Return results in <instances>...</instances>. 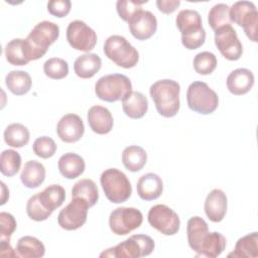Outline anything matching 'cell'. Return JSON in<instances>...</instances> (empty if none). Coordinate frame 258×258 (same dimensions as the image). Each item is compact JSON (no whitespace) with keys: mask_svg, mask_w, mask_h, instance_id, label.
<instances>
[{"mask_svg":"<svg viewBox=\"0 0 258 258\" xmlns=\"http://www.w3.org/2000/svg\"><path fill=\"white\" fill-rule=\"evenodd\" d=\"M180 86L177 82L163 79L150 86L149 94L159 115L165 118L175 116L179 110Z\"/></svg>","mask_w":258,"mask_h":258,"instance_id":"1","label":"cell"},{"mask_svg":"<svg viewBox=\"0 0 258 258\" xmlns=\"http://www.w3.org/2000/svg\"><path fill=\"white\" fill-rule=\"evenodd\" d=\"M175 24L181 33L182 45L189 49H197L206 40V30L200 13L192 9L180 10L175 18Z\"/></svg>","mask_w":258,"mask_h":258,"instance_id":"2","label":"cell"},{"mask_svg":"<svg viewBox=\"0 0 258 258\" xmlns=\"http://www.w3.org/2000/svg\"><path fill=\"white\" fill-rule=\"evenodd\" d=\"M58 36L59 27L57 24L47 20L35 24L25 38L31 60H36L42 57L46 53L48 47L58 38Z\"/></svg>","mask_w":258,"mask_h":258,"instance_id":"3","label":"cell"},{"mask_svg":"<svg viewBox=\"0 0 258 258\" xmlns=\"http://www.w3.org/2000/svg\"><path fill=\"white\" fill-rule=\"evenodd\" d=\"M155 243L147 235H132L115 247H111L100 254V257L139 258L148 256L154 250Z\"/></svg>","mask_w":258,"mask_h":258,"instance_id":"4","label":"cell"},{"mask_svg":"<svg viewBox=\"0 0 258 258\" xmlns=\"http://www.w3.org/2000/svg\"><path fill=\"white\" fill-rule=\"evenodd\" d=\"M100 182L106 198L111 203L121 204L131 197V183L126 174L117 168L104 170L101 174Z\"/></svg>","mask_w":258,"mask_h":258,"instance_id":"5","label":"cell"},{"mask_svg":"<svg viewBox=\"0 0 258 258\" xmlns=\"http://www.w3.org/2000/svg\"><path fill=\"white\" fill-rule=\"evenodd\" d=\"M105 55L118 67L131 69L135 67L139 59L137 49L121 35H111L104 43Z\"/></svg>","mask_w":258,"mask_h":258,"instance_id":"6","label":"cell"},{"mask_svg":"<svg viewBox=\"0 0 258 258\" xmlns=\"http://www.w3.org/2000/svg\"><path fill=\"white\" fill-rule=\"evenodd\" d=\"M131 92V81L128 77L122 74L103 76L95 84V93L97 97L110 103L123 100Z\"/></svg>","mask_w":258,"mask_h":258,"instance_id":"7","label":"cell"},{"mask_svg":"<svg viewBox=\"0 0 258 258\" xmlns=\"http://www.w3.org/2000/svg\"><path fill=\"white\" fill-rule=\"evenodd\" d=\"M188 108L199 114L208 115L216 111L219 105V97L208 84L201 81L192 82L186 91Z\"/></svg>","mask_w":258,"mask_h":258,"instance_id":"8","label":"cell"},{"mask_svg":"<svg viewBox=\"0 0 258 258\" xmlns=\"http://www.w3.org/2000/svg\"><path fill=\"white\" fill-rule=\"evenodd\" d=\"M232 22L243 27L247 37L253 42L257 41L258 11L253 2L237 1L230 8Z\"/></svg>","mask_w":258,"mask_h":258,"instance_id":"9","label":"cell"},{"mask_svg":"<svg viewBox=\"0 0 258 258\" xmlns=\"http://www.w3.org/2000/svg\"><path fill=\"white\" fill-rule=\"evenodd\" d=\"M142 222L143 215L136 208L120 207L113 210L109 217L110 229L118 236L127 235L138 229Z\"/></svg>","mask_w":258,"mask_h":258,"instance_id":"10","label":"cell"},{"mask_svg":"<svg viewBox=\"0 0 258 258\" xmlns=\"http://www.w3.org/2000/svg\"><path fill=\"white\" fill-rule=\"evenodd\" d=\"M147 219L152 228L165 236H172L179 230L180 221L178 215L166 205L158 204L151 207Z\"/></svg>","mask_w":258,"mask_h":258,"instance_id":"11","label":"cell"},{"mask_svg":"<svg viewBox=\"0 0 258 258\" xmlns=\"http://www.w3.org/2000/svg\"><path fill=\"white\" fill-rule=\"evenodd\" d=\"M89 205L80 198H73L57 216V223L60 228L73 231L81 228L87 221Z\"/></svg>","mask_w":258,"mask_h":258,"instance_id":"12","label":"cell"},{"mask_svg":"<svg viewBox=\"0 0 258 258\" xmlns=\"http://www.w3.org/2000/svg\"><path fill=\"white\" fill-rule=\"evenodd\" d=\"M67 40L73 48L89 52L97 43V34L84 21L74 20L67 27Z\"/></svg>","mask_w":258,"mask_h":258,"instance_id":"13","label":"cell"},{"mask_svg":"<svg viewBox=\"0 0 258 258\" xmlns=\"http://www.w3.org/2000/svg\"><path fill=\"white\" fill-rule=\"evenodd\" d=\"M215 44L221 54L228 60H238L243 53L242 43L236 30L231 25L215 31Z\"/></svg>","mask_w":258,"mask_h":258,"instance_id":"14","label":"cell"},{"mask_svg":"<svg viewBox=\"0 0 258 258\" xmlns=\"http://www.w3.org/2000/svg\"><path fill=\"white\" fill-rule=\"evenodd\" d=\"M131 34L138 40L150 38L157 29V19L148 10L138 11L128 22Z\"/></svg>","mask_w":258,"mask_h":258,"instance_id":"15","label":"cell"},{"mask_svg":"<svg viewBox=\"0 0 258 258\" xmlns=\"http://www.w3.org/2000/svg\"><path fill=\"white\" fill-rule=\"evenodd\" d=\"M85 132L82 118L77 114H67L60 118L56 125V133L59 139L66 143L79 141Z\"/></svg>","mask_w":258,"mask_h":258,"instance_id":"16","label":"cell"},{"mask_svg":"<svg viewBox=\"0 0 258 258\" xmlns=\"http://www.w3.org/2000/svg\"><path fill=\"white\" fill-rule=\"evenodd\" d=\"M228 208V200L226 194L220 189L215 188L207 196L205 201V213L207 217L214 223L221 222L226 216Z\"/></svg>","mask_w":258,"mask_h":258,"instance_id":"17","label":"cell"},{"mask_svg":"<svg viewBox=\"0 0 258 258\" xmlns=\"http://www.w3.org/2000/svg\"><path fill=\"white\" fill-rule=\"evenodd\" d=\"M87 119L90 128L97 134H107L113 128V116L111 112L103 106L95 105L91 107L88 111Z\"/></svg>","mask_w":258,"mask_h":258,"instance_id":"18","label":"cell"},{"mask_svg":"<svg viewBox=\"0 0 258 258\" xmlns=\"http://www.w3.org/2000/svg\"><path fill=\"white\" fill-rule=\"evenodd\" d=\"M254 81V75L250 70L244 68L236 69L227 77V88L233 95H244L252 89Z\"/></svg>","mask_w":258,"mask_h":258,"instance_id":"19","label":"cell"},{"mask_svg":"<svg viewBox=\"0 0 258 258\" xmlns=\"http://www.w3.org/2000/svg\"><path fill=\"white\" fill-rule=\"evenodd\" d=\"M136 189L141 200H156L161 196L163 191V183L161 177L153 172L145 173L138 179Z\"/></svg>","mask_w":258,"mask_h":258,"instance_id":"20","label":"cell"},{"mask_svg":"<svg viewBox=\"0 0 258 258\" xmlns=\"http://www.w3.org/2000/svg\"><path fill=\"white\" fill-rule=\"evenodd\" d=\"M209 234V227L206 221L201 217H191L186 224L187 242L191 250L197 254L201 250L203 243L205 242Z\"/></svg>","mask_w":258,"mask_h":258,"instance_id":"21","label":"cell"},{"mask_svg":"<svg viewBox=\"0 0 258 258\" xmlns=\"http://www.w3.org/2000/svg\"><path fill=\"white\" fill-rule=\"evenodd\" d=\"M4 52L7 61L13 66H25L31 60L27 42L23 38L10 40L5 45Z\"/></svg>","mask_w":258,"mask_h":258,"instance_id":"22","label":"cell"},{"mask_svg":"<svg viewBox=\"0 0 258 258\" xmlns=\"http://www.w3.org/2000/svg\"><path fill=\"white\" fill-rule=\"evenodd\" d=\"M57 166L63 177L74 179L85 171L86 163L81 155L74 152H68L59 157Z\"/></svg>","mask_w":258,"mask_h":258,"instance_id":"23","label":"cell"},{"mask_svg":"<svg viewBox=\"0 0 258 258\" xmlns=\"http://www.w3.org/2000/svg\"><path fill=\"white\" fill-rule=\"evenodd\" d=\"M122 109L129 118L140 119L148 110V100L142 93L132 91L122 100Z\"/></svg>","mask_w":258,"mask_h":258,"instance_id":"24","label":"cell"},{"mask_svg":"<svg viewBox=\"0 0 258 258\" xmlns=\"http://www.w3.org/2000/svg\"><path fill=\"white\" fill-rule=\"evenodd\" d=\"M101 57L96 53H85L77 57L74 62L75 74L82 79L93 78L101 69Z\"/></svg>","mask_w":258,"mask_h":258,"instance_id":"25","label":"cell"},{"mask_svg":"<svg viewBox=\"0 0 258 258\" xmlns=\"http://www.w3.org/2000/svg\"><path fill=\"white\" fill-rule=\"evenodd\" d=\"M21 182L28 188L38 187L45 179V168L36 160H28L24 163L20 174Z\"/></svg>","mask_w":258,"mask_h":258,"instance_id":"26","label":"cell"},{"mask_svg":"<svg viewBox=\"0 0 258 258\" xmlns=\"http://www.w3.org/2000/svg\"><path fill=\"white\" fill-rule=\"evenodd\" d=\"M147 161L146 151L137 145H130L124 148L122 152V162L126 169L131 172H137L143 168Z\"/></svg>","mask_w":258,"mask_h":258,"instance_id":"27","label":"cell"},{"mask_svg":"<svg viewBox=\"0 0 258 258\" xmlns=\"http://www.w3.org/2000/svg\"><path fill=\"white\" fill-rule=\"evenodd\" d=\"M15 251L18 257L40 258L45 253V247L37 238L32 236H23L18 240Z\"/></svg>","mask_w":258,"mask_h":258,"instance_id":"28","label":"cell"},{"mask_svg":"<svg viewBox=\"0 0 258 258\" xmlns=\"http://www.w3.org/2000/svg\"><path fill=\"white\" fill-rule=\"evenodd\" d=\"M5 84L12 94L22 96L29 92L32 81L29 74L24 71H11L6 75Z\"/></svg>","mask_w":258,"mask_h":258,"instance_id":"29","label":"cell"},{"mask_svg":"<svg viewBox=\"0 0 258 258\" xmlns=\"http://www.w3.org/2000/svg\"><path fill=\"white\" fill-rule=\"evenodd\" d=\"M72 198H80L86 201L89 207H93L99 200V190L94 180L83 178L77 181L72 189Z\"/></svg>","mask_w":258,"mask_h":258,"instance_id":"30","label":"cell"},{"mask_svg":"<svg viewBox=\"0 0 258 258\" xmlns=\"http://www.w3.org/2000/svg\"><path fill=\"white\" fill-rule=\"evenodd\" d=\"M227 245L226 238L219 232H209L198 256L216 258L222 254Z\"/></svg>","mask_w":258,"mask_h":258,"instance_id":"31","label":"cell"},{"mask_svg":"<svg viewBox=\"0 0 258 258\" xmlns=\"http://www.w3.org/2000/svg\"><path fill=\"white\" fill-rule=\"evenodd\" d=\"M37 195L41 204L50 212L59 208L66 199V190L59 184H50Z\"/></svg>","mask_w":258,"mask_h":258,"instance_id":"32","label":"cell"},{"mask_svg":"<svg viewBox=\"0 0 258 258\" xmlns=\"http://www.w3.org/2000/svg\"><path fill=\"white\" fill-rule=\"evenodd\" d=\"M30 138L27 127L20 123H12L4 130V141L8 146L20 148L25 146Z\"/></svg>","mask_w":258,"mask_h":258,"instance_id":"33","label":"cell"},{"mask_svg":"<svg viewBox=\"0 0 258 258\" xmlns=\"http://www.w3.org/2000/svg\"><path fill=\"white\" fill-rule=\"evenodd\" d=\"M258 255V233L254 232L240 238L234 248V251L230 253L229 257H256Z\"/></svg>","mask_w":258,"mask_h":258,"instance_id":"34","label":"cell"},{"mask_svg":"<svg viewBox=\"0 0 258 258\" xmlns=\"http://www.w3.org/2000/svg\"><path fill=\"white\" fill-rule=\"evenodd\" d=\"M208 23L214 31H217L224 26L231 25L230 7L225 3H218L214 5L209 11Z\"/></svg>","mask_w":258,"mask_h":258,"instance_id":"35","label":"cell"},{"mask_svg":"<svg viewBox=\"0 0 258 258\" xmlns=\"http://www.w3.org/2000/svg\"><path fill=\"white\" fill-rule=\"evenodd\" d=\"M21 166V156L13 149L3 150L0 155V171L5 176L15 175Z\"/></svg>","mask_w":258,"mask_h":258,"instance_id":"36","label":"cell"},{"mask_svg":"<svg viewBox=\"0 0 258 258\" xmlns=\"http://www.w3.org/2000/svg\"><path fill=\"white\" fill-rule=\"evenodd\" d=\"M43 72L49 79L61 80L69 74V64L60 57H51L43 63Z\"/></svg>","mask_w":258,"mask_h":258,"instance_id":"37","label":"cell"},{"mask_svg":"<svg viewBox=\"0 0 258 258\" xmlns=\"http://www.w3.org/2000/svg\"><path fill=\"white\" fill-rule=\"evenodd\" d=\"M194 69L199 75H210L217 68V57L213 52L202 51L194 58Z\"/></svg>","mask_w":258,"mask_h":258,"instance_id":"38","label":"cell"},{"mask_svg":"<svg viewBox=\"0 0 258 258\" xmlns=\"http://www.w3.org/2000/svg\"><path fill=\"white\" fill-rule=\"evenodd\" d=\"M26 213L27 216L36 222H41L46 220L51 214L52 212L48 211L39 201L38 195H34L32 196L26 204Z\"/></svg>","mask_w":258,"mask_h":258,"instance_id":"39","label":"cell"},{"mask_svg":"<svg viewBox=\"0 0 258 258\" xmlns=\"http://www.w3.org/2000/svg\"><path fill=\"white\" fill-rule=\"evenodd\" d=\"M32 149L35 155L46 159L54 155L56 151V144L52 138L48 136H41L35 139Z\"/></svg>","mask_w":258,"mask_h":258,"instance_id":"40","label":"cell"},{"mask_svg":"<svg viewBox=\"0 0 258 258\" xmlns=\"http://www.w3.org/2000/svg\"><path fill=\"white\" fill-rule=\"evenodd\" d=\"M147 3L145 1H134V0H118L116 3L117 12L124 21L129 22V20L140 10H142V4Z\"/></svg>","mask_w":258,"mask_h":258,"instance_id":"41","label":"cell"},{"mask_svg":"<svg viewBox=\"0 0 258 258\" xmlns=\"http://www.w3.org/2000/svg\"><path fill=\"white\" fill-rule=\"evenodd\" d=\"M15 218L6 212L0 213V240L10 241V237L16 229Z\"/></svg>","mask_w":258,"mask_h":258,"instance_id":"42","label":"cell"},{"mask_svg":"<svg viewBox=\"0 0 258 258\" xmlns=\"http://www.w3.org/2000/svg\"><path fill=\"white\" fill-rule=\"evenodd\" d=\"M72 8V2L70 0H52L47 3L48 12L58 18L67 16Z\"/></svg>","mask_w":258,"mask_h":258,"instance_id":"43","label":"cell"},{"mask_svg":"<svg viewBox=\"0 0 258 258\" xmlns=\"http://www.w3.org/2000/svg\"><path fill=\"white\" fill-rule=\"evenodd\" d=\"M156 5L159 11L165 14H170L174 12L180 5L179 0H157Z\"/></svg>","mask_w":258,"mask_h":258,"instance_id":"44","label":"cell"},{"mask_svg":"<svg viewBox=\"0 0 258 258\" xmlns=\"http://www.w3.org/2000/svg\"><path fill=\"white\" fill-rule=\"evenodd\" d=\"M0 256H2V257H18L16 251L11 247L10 241H8V240H1Z\"/></svg>","mask_w":258,"mask_h":258,"instance_id":"45","label":"cell"},{"mask_svg":"<svg viewBox=\"0 0 258 258\" xmlns=\"http://www.w3.org/2000/svg\"><path fill=\"white\" fill-rule=\"evenodd\" d=\"M1 189H2V195H1V203L0 204L4 205L9 198V190L7 189V187L3 181H1Z\"/></svg>","mask_w":258,"mask_h":258,"instance_id":"46","label":"cell"}]
</instances>
